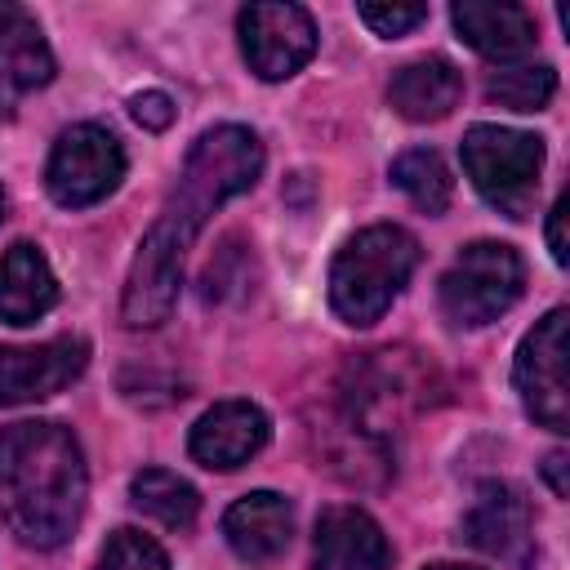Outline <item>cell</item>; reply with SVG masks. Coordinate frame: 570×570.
<instances>
[{
  "label": "cell",
  "instance_id": "12",
  "mask_svg": "<svg viewBox=\"0 0 570 570\" xmlns=\"http://www.w3.org/2000/svg\"><path fill=\"white\" fill-rule=\"evenodd\" d=\"M392 552L374 517L361 508H325L316 521V570H387Z\"/></svg>",
  "mask_w": 570,
  "mask_h": 570
},
{
  "label": "cell",
  "instance_id": "13",
  "mask_svg": "<svg viewBox=\"0 0 570 570\" xmlns=\"http://www.w3.org/2000/svg\"><path fill=\"white\" fill-rule=\"evenodd\" d=\"M294 534V508L285 494L272 490H254L245 499H236L223 517V539L240 561H272L289 548Z\"/></svg>",
  "mask_w": 570,
  "mask_h": 570
},
{
  "label": "cell",
  "instance_id": "19",
  "mask_svg": "<svg viewBox=\"0 0 570 570\" xmlns=\"http://www.w3.org/2000/svg\"><path fill=\"white\" fill-rule=\"evenodd\" d=\"M129 499L138 512H147L151 521H160L169 530H191V521L200 512V494L178 472H165V468H142L129 481Z\"/></svg>",
  "mask_w": 570,
  "mask_h": 570
},
{
  "label": "cell",
  "instance_id": "22",
  "mask_svg": "<svg viewBox=\"0 0 570 570\" xmlns=\"http://www.w3.org/2000/svg\"><path fill=\"white\" fill-rule=\"evenodd\" d=\"M94 570H169V557L142 530H116Z\"/></svg>",
  "mask_w": 570,
  "mask_h": 570
},
{
  "label": "cell",
  "instance_id": "25",
  "mask_svg": "<svg viewBox=\"0 0 570 570\" xmlns=\"http://www.w3.org/2000/svg\"><path fill=\"white\" fill-rule=\"evenodd\" d=\"M566 214H570V196H561L557 205H552V214H548V249H552V258L566 267L570 263V245H566Z\"/></svg>",
  "mask_w": 570,
  "mask_h": 570
},
{
  "label": "cell",
  "instance_id": "6",
  "mask_svg": "<svg viewBox=\"0 0 570 570\" xmlns=\"http://www.w3.org/2000/svg\"><path fill=\"white\" fill-rule=\"evenodd\" d=\"M125 178V147L102 125H71L49 156L45 187L62 209H85L111 196Z\"/></svg>",
  "mask_w": 570,
  "mask_h": 570
},
{
  "label": "cell",
  "instance_id": "14",
  "mask_svg": "<svg viewBox=\"0 0 570 570\" xmlns=\"http://www.w3.org/2000/svg\"><path fill=\"white\" fill-rule=\"evenodd\" d=\"M459 36L490 62H517L534 49V18L508 0H459L450 9Z\"/></svg>",
  "mask_w": 570,
  "mask_h": 570
},
{
  "label": "cell",
  "instance_id": "16",
  "mask_svg": "<svg viewBox=\"0 0 570 570\" xmlns=\"http://www.w3.org/2000/svg\"><path fill=\"white\" fill-rule=\"evenodd\" d=\"M53 303H58V281H53L49 258L31 240L9 245L0 254V321L36 325Z\"/></svg>",
  "mask_w": 570,
  "mask_h": 570
},
{
  "label": "cell",
  "instance_id": "26",
  "mask_svg": "<svg viewBox=\"0 0 570 570\" xmlns=\"http://www.w3.org/2000/svg\"><path fill=\"white\" fill-rule=\"evenodd\" d=\"M543 476H548L552 494H566V490H570V481H566V454H561V450L543 459Z\"/></svg>",
  "mask_w": 570,
  "mask_h": 570
},
{
  "label": "cell",
  "instance_id": "23",
  "mask_svg": "<svg viewBox=\"0 0 570 570\" xmlns=\"http://www.w3.org/2000/svg\"><path fill=\"white\" fill-rule=\"evenodd\" d=\"M428 18V4H361V22L374 36H405L410 27H419Z\"/></svg>",
  "mask_w": 570,
  "mask_h": 570
},
{
  "label": "cell",
  "instance_id": "28",
  "mask_svg": "<svg viewBox=\"0 0 570 570\" xmlns=\"http://www.w3.org/2000/svg\"><path fill=\"white\" fill-rule=\"evenodd\" d=\"M0 214H4V196H0Z\"/></svg>",
  "mask_w": 570,
  "mask_h": 570
},
{
  "label": "cell",
  "instance_id": "4",
  "mask_svg": "<svg viewBox=\"0 0 570 570\" xmlns=\"http://www.w3.org/2000/svg\"><path fill=\"white\" fill-rule=\"evenodd\" d=\"M463 169L499 214L525 218L543 174V142L521 129L472 125L463 134Z\"/></svg>",
  "mask_w": 570,
  "mask_h": 570
},
{
  "label": "cell",
  "instance_id": "9",
  "mask_svg": "<svg viewBox=\"0 0 570 570\" xmlns=\"http://www.w3.org/2000/svg\"><path fill=\"white\" fill-rule=\"evenodd\" d=\"M240 53L258 80H285L316 53V22L303 4L240 9Z\"/></svg>",
  "mask_w": 570,
  "mask_h": 570
},
{
  "label": "cell",
  "instance_id": "27",
  "mask_svg": "<svg viewBox=\"0 0 570 570\" xmlns=\"http://www.w3.org/2000/svg\"><path fill=\"white\" fill-rule=\"evenodd\" d=\"M428 570H476V566H450V561H441V566H428Z\"/></svg>",
  "mask_w": 570,
  "mask_h": 570
},
{
  "label": "cell",
  "instance_id": "11",
  "mask_svg": "<svg viewBox=\"0 0 570 570\" xmlns=\"http://www.w3.org/2000/svg\"><path fill=\"white\" fill-rule=\"evenodd\" d=\"M267 436H272V423L254 401H218L214 410H205L196 419L187 450L200 468L232 472V468L249 463L267 445Z\"/></svg>",
  "mask_w": 570,
  "mask_h": 570
},
{
  "label": "cell",
  "instance_id": "5",
  "mask_svg": "<svg viewBox=\"0 0 570 570\" xmlns=\"http://www.w3.org/2000/svg\"><path fill=\"white\" fill-rule=\"evenodd\" d=\"M521 285H525V263L512 245L472 240L441 276V312L450 325L476 330L499 321L521 298Z\"/></svg>",
  "mask_w": 570,
  "mask_h": 570
},
{
  "label": "cell",
  "instance_id": "20",
  "mask_svg": "<svg viewBox=\"0 0 570 570\" xmlns=\"http://www.w3.org/2000/svg\"><path fill=\"white\" fill-rule=\"evenodd\" d=\"M392 183H396L423 214H441V209L450 205V191H454L450 169H445V160H441L432 147L401 151V156L392 160Z\"/></svg>",
  "mask_w": 570,
  "mask_h": 570
},
{
  "label": "cell",
  "instance_id": "10",
  "mask_svg": "<svg viewBox=\"0 0 570 570\" xmlns=\"http://www.w3.org/2000/svg\"><path fill=\"white\" fill-rule=\"evenodd\" d=\"M89 365L85 338H49L36 347H0V405H27L62 392Z\"/></svg>",
  "mask_w": 570,
  "mask_h": 570
},
{
  "label": "cell",
  "instance_id": "15",
  "mask_svg": "<svg viewBox=\"0 0 570 570\" xmlns=\"http://www.w3.org/2000/svg\"><path fill=\"white\" fill-rule=\"evenodd\" d=\"M463 539L490 557H521L530 548V508L525 499L503 485V481H485L463 517Z\"/></svg>",
  "mask_w": 570,
  "mask_h": 570
},
{
  "label": "cell",
  "instance_id": "18",
  "mask_svg": "<svg viewBox=\"0 0 570 570\" xmlns=\"http://www.w3.org/2000/svg\"><path fill=\"white\" fill-rule=\"evenodd\" d=\"M49 80H53V53L40 22L18 4H0V85L40 89Z\"/></svg>",
  "mask_w": 570,
  "mask_h": 570
},
{
  "label": "cell",
  "instance_id": "7",
  "mask_svg": "<svg viewBox=\"0 0 570 570\" xmlns=\"http://www.w3.org/2000/svg\"><path fill=\"white\" fill-rule=\"evenodd\" d=\"M566 307H552L517 347V392L534 423L548 432H570V374H566Z\"/></svg>",
  "mask_w": 570,
  "mask_h": 570
},
{
  "label": "cell",
  "instance_id": "21",
  "mask_svg": "<svg viewBox=\"0 0 570 570\" xmlns=\"http://www.w3.org/2000/svg\"><path fill=\"white\" fill-rule=\"evenodd\" d=\"M557 94L552 67H503L485 80V98L508 111H543Z\"/></svg>",
  "mask_w": 570,
  "mask_h": 570
},
{
  "label": "cell",
  "instance_id": "2",
  "mask_svg": "<svg viewBox=\"0 0 570 570\" xmlns=\"http://www.w3.org/2000/svg\"><path fill=\"white\" fill-rule=\"evenodd\" d=\"M258 169H263V142H258L254 129H245V125H214V129H205L191 142V151H187L183 178H178L160 223H169L191 245V236L205 227V218L223 200H232V196L254 187Z\"/></svg>",
  "mask_w": 570,
  "mask_h": 570
},
{
  "label": "cell",
  "instance_id": "24",
  "mask_svg": "<svg viewBox=\"0 0 570 570\" xmlns=\"http://www.w3.org/2000/svg\"><path fill=\"white\" fill-rule=\"evenodd\" d=\"M129 111H134V120H138L142 129H169V125H174V98L160 94V89L138 94V98L129 102Z\"/></svg>",
  "mask_w": 570,
  "mask_h": 570
},
{
  "label": "cell",
  "instance_id": "17",
  "mask_svg": "<svg viewBox=\"0 0 570 570\" xmlns=\"http://www.w3.org/2000/svg\"><path fill=\"white\" fill-rule=\"evenodd\" d=\"M463 98V76L454 62L445 58H419L405 62L392 80H387V102L396 116L428 125V120H445Z\"/></svg>",
  "mask_w": 570,
  "mask_h": 570
},
{
  "label": "cell",
  "instance_id": "8",
  "mask_svg": "<svg viewBox=\"0 0 570 570\" xmlns=\"http://www.w3.org/2000/svg\"><path fill=\"white\" fill-rule=\"evenodd\" d=\"M183 249L187 240L156 218L129 263V281L120 294V316L129 330H156L160 321H169L183 285Z\"/></svg>",
  "mask_w": 570,
  "mask_h": 570
},
{
  "label": "cell",
  "instance_id": "3",
  "mask_svg": "<svg viewBox=\"0 0 570 570\" xmlns=\"http://www.w3.org/2000/svg\"><path fill=\"white\" fill-rule=\"evenodd\" d=\"M419 267V240L405 227L374 223L356 232L330 267V303L347 325H374Z\"/></svg>",
  "mask_w": 570,
  "mask_h": 570
},
{
  "label": "cell",
  "instance_id": "1",
  "mask_svg": "<svg viewBox=\"0 0 570 570\" xmlns=\"http://www.w3.org/2000/svg\"><path fill=\"white\" fill-rule=\"evenodd\" d=\"M85 454L71 428L27 419L0 428V521L27 548H58L85 512Z\"/></svg>",
  "mask_w": 570,
  "mask_h": 570
}]
</instances>
